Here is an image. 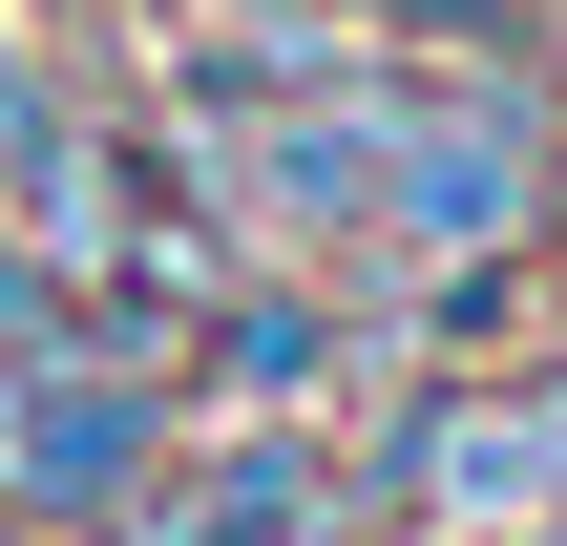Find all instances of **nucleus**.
<instances>
[{"label": "nucleus", "mask_w": 567, "mask_h": 546, "mask_svg": "<svg viewBox=\"0 0 567 546\" xmlns=\"http://www.w3.org/2000/svg\"><path fill=\"white\" fill-rule=\"evenodd\" d=\"M126 463V400H42V484H105Z\"/></svg>", "instance_id": "nucleus-1"}]
</instances>
